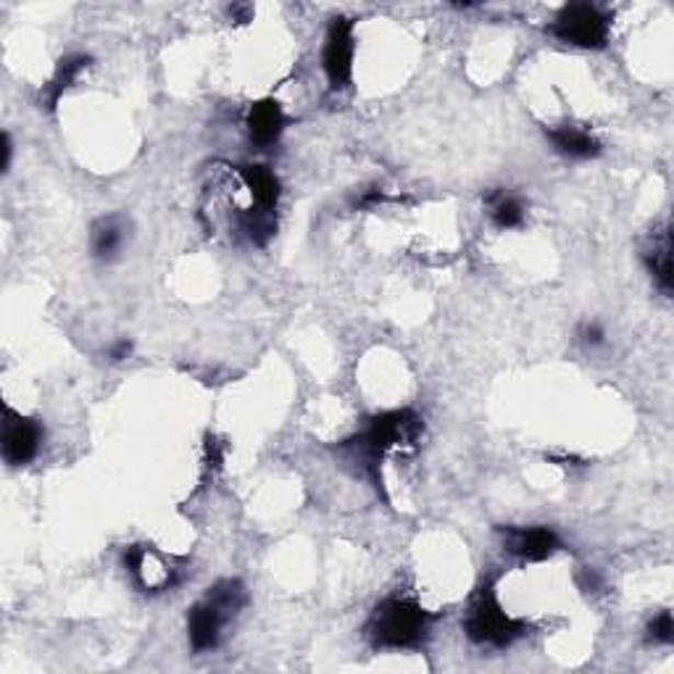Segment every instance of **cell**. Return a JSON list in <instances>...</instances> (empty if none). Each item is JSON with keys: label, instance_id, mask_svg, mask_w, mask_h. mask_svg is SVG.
<instances>
[{"label": "cell", "instance_id": "12", "mask_svg": "<svg viewBox=\"0 0 674 674\" xmlns=\"http://www.w3.org/2000/svg\"><path fill=\"white\" fill-rule=\"evenodd\" d=\"M546 137L551 140L556 153L567 156L574 161H587L601 156V140L591 129L578 127V124H561V127H546Z\"/></svg>", "mask_w": 674, "mask_h": 674}, {"label": "cell", "instance_id": "21", "mask_svg": "<svg viewBox=\"0 0 674 674\" xmlns=\"http://www.w3.org/2000/svg\"><path fill=\"white\" fill-rule=\"evenodd\" d=\"M133 351H135V343H133V340H129V338L114 340V343L108 345V362H111V364L127 362V358L133 356Z\"/></svg>", "mask_w": 674, "mask_h": 674}, {"label": "cell", "instance_id": "11", "mask_svg": "<svg viewBox=\"0 0 674 674\" xmlns=\"http://www.w3.org/2000/svg\"><path fill=\"white\" fill-rule=\"evenodd\" d=\"M285 124H287L285 111L277 101H272V98L253 103V106L248 108L245 127H248V135H251L253 146H259V148L277 146V140L285 133Z\"/></svg>", "mask_w": 674, "mask_h": 674}, {"label": "cell", "instance_id": "13", "mask_svg": "<svg viewBox=\"0 0 674 674\" xmlns=\"http://www.w3.org/2000/svg\"><path fill=\"white\" fill-rule=\"evenodd\" d=\"M90 67H93V58H90L88 54H69V56H64L61 61H58L54 77H50V80L43 84L41 106L45 111H56L58 103H61L64 93H67L69 88H75V82L80 80V77Z\"/></svg>", "mask_w": 674, "mask_h": 674}, {"label": "cell", "instance_id": "9", "mask_svg": "<svg viewBox=\"0 0 674 674\" xmlns=\"http://www.w3.org/2000/svg\"><path fill=\"white\" fill-rule=\"evenodd\" d=\"M232 617L225 612L212 595H203L198 604L190 606L187 612V638L195 653L214 651L221 640V630Z\"/></svg>", "mask_w": 674, "mask_h": 674}, {"label": "cell", "instance_id": "3", "mask_svg": "<svg viewBox=\"0 0 674 674\" xmlns=\"http://www.w3.org/2000/svg\"><path fill=\"white\" fill-rule=\"evenodd\" d=\"M464 632L475 646L488 648H512L516 640L527 635V621L516 619L506 612L495 591V582L488 580L477 587V593L469 601L467 614H464Z\"/></svg>", "mask_w": 674, "mask_h": 674}, {"label": "cell", "instance_id": "6", "mask_svg": "<svg viewBox=\"0 0 674 674\" xmlns=\"http://www.w3.org/2000/svg\"><path fill=\"white\" fill-rule=\"evenodd\" d=\"M356 22L351 16L330 19L324 35L322 69L330 90H345L353 80V58H356Z\"/></svg>", "mask_w": 674, "mask_h": 674}, {"label": "cell", "instance_id": "15", "mask_svg": "<svg viewBox=\"0 0 674 674\" xmlns=\"http://www.w3.org/2000/svg\"><path fill=\"white\" fill-rule=\"evenodd\" d=\"M240 180L245 182L248 190H251L253 206L264 208V212H277L283 185H279L277 174H274L270 167H261V163L240 167Z\"/></svg>", "mask_w": 674, "mask_h": 674}, {"label": "cell", "instance_id": "10", "mask_svg": "<svg viewBox=\"0 0 674 674\" xmlns=\"http://www.w3.org/2000/svg\"><path fill=\"white\" fill-rule=\"evenodd\" d=\"M643 264L648 274L653 277V283L664 296H672V227L670 221L656 225L648 235V243L643 248Z\"/></svg>", "mask_w": 674, "mask_h": 674}, {"label": "cell", "instance_id": "17", "mask_svg": "<svg viewBox=\"0 0 674 674\" xmlns=\"http://www.w3.org/2000/svg\"><path fill=\"white\" fill-rule=\"evenodd\" d=\"M240 232L251 240L253 245L264 248L277 232V212H264V208H248V212L240 214L238 219Z\"/></svg>", "mask_w": 674, "mask_h": 674}, {"label": "cell", "instance_id": "22", "mask_svg": "<svg viewBox=\"0 0 674 674\" xmlns=\"http://www.w3.org/2000/svg\"><path fill=\"white\" fill-rule=\"evenodd\" d=\"M382 203H388V193H385L382 187H369L362 198H356V208L366 212V208H377L382 206Z\"/></svg>", "mask_w": 674, "mask_h": 674}, {"label": "cell", "instance_id": "18", "mask_svg": "<svg viewBox=\"0 0 674 674\" xmlns=\"http://www.w3.org/2000/svg\"><path fill=\"white\" fill-rule=\"evenodd\" d=\"M646 638L656 646H672L674 643V617L672 612H659L656 617L646 625Z\"/></svg>", "mask_w": 674, "mask_h": 674}, {"label": "cell", "instance_id": "1", "mask_svg": "<svg viewBox=\"0 0 674 674\" xmlns=\"http://www.w3.org/2000/svg\"><path fill=\"white\" fill-rule=\"evenodd\" d=\"M424 432V419L414 409H392L372 416L369 424L356 437L343 443V448L353 450L362 459L364 472L372 477L377 490H382V475L379 464L390 450H414Z\"/></svg>", "mask_w": 674, "mask_h": 674}, {"label": "cell", "instance_id": "2", "mask_svg": "<svg viewBox=\"0 0 674 674\" xmlns=\"http://www.w3.org/2000/svg\"><path fill=\"white\" fill-rule=\"evenodd\" d=\"M435 614H430L409 595H388L375 606L366 621V638L375 648L388 651H414L427 640Z\"/></svg>", "mask_w": 674, "mask_h": 674}, {"label": "cell", "instance_id": "23", "mask_svg": "<svg viewBox=\"0 0 674 674\" xmlns=\"http://www.w3.org/2000/svg\"><path fill=\"white\" fill-rule=\"evenodd\" d=\"M11 159H14V142H11L9 133H3V161H0V169H3V172H9L11 169Z\"/></svg>", "mask_w": 674, "mask_h": 674}, {"label": "cell", "instance_id": "7", "mask_svg": "<svg viewBox=\"0 0 674 674\" xmlns=\"http://www.w3.org/2000/svg\"><path fill=\"white\" fill-rule=\"evenodd\" d=\"M45 430L37 419L22 416L11 405H3V432H0V450L9 467H27L41 454Z\"/></svg>", "mask_w": 674, "mask_h": 674}, {"label": "cell", "instance_id": "16", "mask_svg": "<svg viewBox=\"0 0 674 674\" xmlns=\"http://www.w3.org/2000/svg\"><path fill=\"white\" fill-rule=\"evenodd\" d=\"M488 216L499 230H516L525 221V203L512 190H490L485 195Z\"/></svg>", "mask_w": 674, "mask_h": 674}, {"label": "cell", "instance_id": "5", "mask_svg": "<svg viewBox=\"0 0 674 674\" xmlns=\"http://www.w3.org/2000/svg\"><path fill=\"white\" fill-rule=\"evenodd\" d=\"M124 569L140 593H167L182 585L187 564L174 556H163L153 546H129L124 551Z\"/></svg>", "mask_w": 674, "mask_h": 674}, {"label": "cell", "instance_id": "20", "mask_svg": "<svg viewBox=\"0 0 674 674\" xmlns=\"http://www.w3.org/2000/svg\"><path fill=\"white\" fill-rule=\"evenodd\" d=\"M203 450H206L208 467L219 469L221 464H225V456H227V445H225V441H219V437H214V435H206V443H203Z\"/></svg>", "mask_w": 674, "mask_h": 674}, {"label": "cell", "instance_id": "14", "mask_svg": "<svg viewBox=\"0 0 674 674\" xmlns=\"http://www.w3.org/2000/svg\"><path fill=\"white\" fill-rule=\"evenodd\" d=\"M127 219L119 214L101 216L90 230V253L98 261H114L122 253L124 243H127Z\"/></svg>", "mask_w": 674, "mask_h": 674}, {"label": "cell", "instance_id": "19", "mask_svg": "<svg viewBox=\"0 0 674 674\" xmlns=\"http://www.w3.org/2000/svg\"><path fill=\"white\" fill-rule=\"evenodd\" d=\"M578 343L585 345V349H601V345H606L604 324L595 322V319H585V322H580L578 324Z\"/></svg>", "mask_w": 674, "mask_h": 674}, {"label": "cell", "instance_id": "4", "mask_svg": "<svg viewBox=\"0 0 674 674\" xmlns=\"http://www.w3.org/2000/svg\"><path fill=\"white\" fill-rule=\"evenodd\" d=\"M548 32H551L556 41L572 45V48L601 50L608 43L612 19L595 3H567L556 14Z\"/></svg>", "mask_w": 674, "mask_h": 674}, {"label": "cell", "instance_id": "8", "mask_svg": "<svg viewBox=\"0 0 674 674\" xmlns=\"http://www.w3.org/2000/svg\"><path fill=\"white\" fill-rule=\"evenodd\" d=\"M499 533L503 535V548L529 564H540V561L551 559L556 551H561L559 535L546 525L501 527Z\"/></svg>", "mask_w": 674, "mask_h": 674}]
</instances>
